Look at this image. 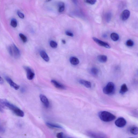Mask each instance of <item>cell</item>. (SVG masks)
<instances>
[{"instance_id":"cell-18","label":"cell","mask_w":138,"mask_h":138,"mask_svg":"<svg viewBox=\"0 0 138 138\" xmlns=\"http://www.w3.org/2000/svg\"><path fill=\"white\" fill-rule=\"evenodd\" d=\"M46 124L48 127L51 128H56L61 129L62 128V126L59 125L47 122L46 123Z\"/></svg>"},{"instance_id":"cell-10","label":"cell","mask_w":138,"mask_h":138,"mask_svg":"<svg viewBox=\"0 0 138 138\" xmlns=\"http://www.w3.org/2000/svg\"><path fill=\"white\" fill-rule=\"evenodd\" d=\"M40 98L44 106L47 108H48L49 106V103L47 98L45 96L41 95Z\"/></svg>"},{"instance_id":"cell-2","label":"cell","mask_w":138,"mask_h":138,"mask_svg":"<svg viewBox=\"0 0 138 138\" xmlns=\"http://www.w3.org/2000/svg\"><path fill=\"white\" fill-rule=\"evenodd\" d=\"M98 116L101 120L105 122H109L113 121L116 117L108 112L103 111L100 112Z\"/></svg>"},{"instance_id":"cell-1","label":"cell","mask_w":138,"mask_h":138,"mask_svg":"<svg viewBox=\"0 0 138 138\" xmlns=\"http://www.w3.org/2000/svg\"><path fill=\"white\" fill-rule=\"evenodd\" d=\"M0 105L3 107H6L12 110L16 115L18 117H23L24 115V112L19 108L12 104L7 99L0 98Z\"/></svg>"},{"instance_id":"cell-28","label":"cell","mask_w":138,"mask_h":138,"mask_svg":"<svg viewBox=\"0 0 138 138\" xmlns=\"http://www.w3.org/2000/svg\"><path fill=\"white\" fill-rule=\"evenodd\" d=\"M8 50L10 56H13V52L12 46H9L8 47Z\"/></svg>"},{"instance_id":"cell-36","label":"cell","mask_w":138,"mask_h":138,"mask_svg":"<svg viewBox=\"0 0 138 138\" xmlns=\"http://www.w3.org/2000/svg\"><path fill=\"white\" fill-rule=\"evenodd\" d=\"M130 138H134V137H130Z\"/></svg>"},{"instance_id":"cell-8","label":"cell","mask_w":138,"mask_h":138,"mask_svg":"<svg viewBox=\"0 0 138 138\" xmlns=\"http://www.w3.org/2000/svg\"><path fill=\"white\" fill-rule=\"evenodd\" d=\"M93 39L97 44L101 46L104 47L108 49L111 48L110 45L107 42L101 41L96 37L93 38Z\"/></svg>"},{"instance_id":"cell-13","label":"cell","mask_w":138,"mask_h":138,"mask_svg":"<svg viewBox=\"0 0 138 138\" xmlns=\"http://www.w3.org/2000/svg\"><path fill=\"white\" fill-rule=\"evenodd\" d=\"M79 83L87 88H90L91 87V82L84 80H80L79 81Z\"/></svg>"},{"instance_id":"cell-9","label":"cell","mask_w":138,"mask_h":138,"mask_svg":"<svg viewBox=\"0 0 138 138\" xmlns=\"http://www.w3.org/2000/svg\"><path fill=\"white\" fill-rule=\"evenodd\" d=\"M130 15V12L129 10H125L123 12L121 15V19L123 21H125L129 17Z\"/></svg>"},{"instance_id":"cell-20","label":"cell","mask_w":138,"mask_h":138,"mask_svg":"<svg viewBox=\"0 0 138 138\" xmlns=\"http://www.w3.org/2000/svg\"><path fill=\"white\" fill-rule=\"evenodd\" d=\"M130 131L132 134L134 135H136L138 133V128L136 126H133L130 129Z\"/></svg>"},{"instance_id":"cell-11","label":"cell","mask_w":138,"mask_h":138,"mask_svg":"<svg viewBox=\"0 0 138 138\" xmlns=\"http://www.w3.org/2000/svg\"><path fill=\"white\" fill-rule=\"evenodd\" d=\"M12 46L13 50V55H14L15 58H19L21 56L20 52L19 50L14 44H13Z\"/></svg>"},{"instance_id":"cell-6","label":"cell","mask_w":138,"mask_h":138,"mask_svg":"<svg viewBox=\"0 0 138 138\" xmlns=\"http://www.w3.org/2000/svg\"><path fill=\"white\" fill-rule=\"evenodd\" d=\"M24 68L26 71L27 79L29 80L33 79L35 76V74L32 69L27 67H24Z\"/></svg>"},{"instance_id":"cell-27","label":"cell","mask_w":138,"mask_h":138,"mask_svg":"<svg viewBox=\"0 0 138 138\" xmlns=\"http://www.w3.org/2000/svg\"><path fill=\"white\" fill-rule=\"evenodd\" d=\"M84 1L87 3L91 5H94L96 3L97 1H95V0H92V1H91V0H86V1Z\"/></svg>"},{"instance_id":"cell-21","label":"cell","mask_w":138,"mask_h":138,"mask_svg":"<svg viewBox=\"0 0 138 138\" xmlns=\"http://www.w3.org/2000/svg\"><path fill=\"white\" fill-rule=\"evenodd\" d=\"M111 38L113 40L116 41L119 39V37L117 34L113 33L111 35Z\"/></svg>"},{"instance_id":"cell-22","label":"cell","mask_w":138,"mask_h":138,"mask_svg":"<svg viewBox=\"0 0 138 138\" xmlns=\"http://www.w3.org/2000/svg\"><path fill=\"white\" fill-rule=\"evenodd\" d=\"M90 71L91 74L94 76L97 75L99 72L98 69L95 68H92L91 69Z\"/></svg>"},{"instance_id":"cell-4","label":"cell","mask_w":138,"mask_h":138,"mask_svg":"<svg viewBox=\"0 0 138 138\" xmlns=\"http://www.w3.org/2000/svg\"><path fill=\"white\" fill-rule=\"evenodd\" d=\"M87 134L91 138H108L104 134L93 131H88Z\"/></svg>"},{"instance_id":"cell-32","label":"cell","mask_w":138,"mask_h":138,"mask_svg":"<svg viewBox=\"0 0 138 138\" xmlns=\"http://www.w3.org/2000/svg\"><path fill=\"white\" fill-rule=\"evenodd\" d=\"M5 131L4 128L3 126H0V133H3Z\"/></svg>"},{"instance_id":"cell-23","label":"cell","mask_w":138,"mask_h":138,"mask_svg":"<svg viewBox=\"0 0 138 138\" xmlns=\"http://www.w3.org/2000/svg\"><path fill=\"white\" fill-rule=\"evenodd\" d=\"M51 46L53 48H56L58 46V44L56 42L54 41H51L50 42Z\"/></svg>"},{"instance_id":"cell-17","label":"cell","mask_w":138,"mask_h":138,"mask_svg":"<svg viewBox=\"0 0 138 138\" xmlns=\"http://www.w3.org/2000/svg\"><path fill=\"white\" fill-rule=\"evenodd\" d=\"M128 91L127 87L125 84H123L121 86L119 93L122 95L124 94Z\"/></svg>"},{"instance_id":"cell-14","label":"cell","mask_w":138,"mask_h":138,"mask_svg":"<svg viewBox=\"0 0 138 138\" xmlns=\"http://www.w3.org/2000/svg\"><path fill=\"white\" fill-rule=\"evenodd\" d=\"M40 54L41 57L45 61L48 62L49 60V58L47 54L44 51H42L40 52Z\"/></svg>"},{"instance_id":"cell-15","label":"cell","mask_w":138,"mask_h":138,"mask_svg":"<svg viewBox=\"0 0 138 138\" xmlns=\"http://www.w3.org/2000/svg\"><path fill=\"white\" fill-rule=\"evenodd\" d=\"M98 60L100 62L104 63L106 62L107 60V58L105 55H101L97 57Z\"/></svg>"},{"instance_id":"cell-26","label":"cell","mask_w":138,"mask_h":138,"mask_svg":"<svg viewBox=\"0 0 138 138\" xmlns=\"http://www.w3.org/2000/svg\"><path fill=\"white\" fill-rule=\"evenodd\" d=\"M126 44L127 46L132 47L134 45V42L132 40H129L126 41Z\"/></svg>"},{"instance_id":"cell-34","label":"cell","mask_w":138,"mask_h":138,"mask_svg":"<svg viewBox=\"0 0 138 138\" xmlns=\"http://www.w3.org/2000/svg\"><path fill=\"white\" fill-rule=\"evenodd\" d=\"M3 107L2 106L0 105V112H3Z\"/></svg>"},{"instance_id":"cell-33","label":"cell","mask_w":138,"mask_h":138,"mask_svg":"<svg viewBox=\"0 0 138 138\" xmlns=\"http://www.w3.org/2000/svg\"><path fill=\"white\" fill-rule=\"evenodd\" d=\"M4 81L3 78L0 76V84L2 85L4 84Z\"/></svg>"},{"instance_id":"cell-7","label":"cell","mask_w":138,"mask_h":138,"mask_svg":"<svg viewBox=\"0 0 138 138\" xmlns=\"http://www.w3.org/2000/svg\"><path fill=\"white\" fill-rule=\"evenodd\" d=\"M5 78L8 83L11 87L16 90L19 89L20 86L15 83L10 77L6 76Z\"/></svg>"},{"instance_id":"cell-24","label":"cell","mask_w":138,"mask_h":138,"mask_svg":"<svg viewBox=\"0 0 138 138\" xmlns=\"http://www.w3.org/2000/svg\"><path fill=\"white\" fill-rule=\"evenodd\" d=\"M11 25L13 27H16L17 25V21L16 19L13 18L12 19L11 21Z\"/></svg>"},{"instance_id":"cell-16","label":"cell","mask_w":138,"mask_h":138,"mask_svg":"<svg viewBox=\"0 0 138 138\" xmlns=\"http://www.w3.org/2000/svg\"><path fill=\"white\" fill-rule=\"evenodd\" d=\"M70 63L72 65H76L79 63V60L77 58L72 57L70 58Z\"/></svg>"},{"instance_id":"cell-3","label":"cell","mask_w":138,"mask_h":138,"mask_svg":"<svg viewBox=\"0 0 138 138\" xmlns=\"http://www.w3.org/2000/svg\"><path fill=\"white\" fill-rule=\"evenodd\" d=\"M103 91L105 94L112 95L115 93V88L114 84L112 82H109L103 88Z\"/></svg>"},{"instance_id":"cell-37","label":"cell","mask_w":138,"mask_h":138,"mask_svg":"<svg viewBox=\"0 0 138 138\" xmlns=\"http://www.w3.org/2000/svg\"></svg>"},{"instance_id":"cell-25","label":"cell","mask_w":138,"mask_h":138,"mask_svg":"<svg viewBox=\"0 0 138 138\" xmlns=\"http://www.w3.org/2000/svg\"><path fill=\"white\" fill-rule=\"evenodd\" d=\"M20 37L24 43H26L27 41L26 37L23 34L20 33L19 34Z\"/></svg>"},{"instance_id":"cell-12","label":"cell","mask_w":138,"mask_h":138,"mask_svg":"<svg viewBox=\"0 0 138 138\" xmlns=\"http://www.w3.org/2000/svg\"><path fill=\"white\" fill-rule=\"evenodd\" d=\"M51 82L52 85L56 88L61 90L65 89L66 88L65 86L60 83L57 81L52 80L51 81Z\"/></svg>"},{"instance_id":"cell-19","label":"cell","mask_w":138,"mask_h":138,"mask_svg":"<svg viewBox=\"0 0 138 138\" xmlns=\"http://www.w3.org/2000/svg\"><path fill=\"white\" fill-rule=\"evenodd\" d=\"M59 12L60 13L63 12L65 10V4L62 2H61L58 4Z\"/></svg>"},{"instance_id":"cell-31","label":"cell","mask_w":138,"mask_h":138,"mask_svg":"<svg viewBox=\"0 0 138 138\" xmlns=\"http://www.w3.org/2000/svg\"><path fill=\"white\" fill-rule=\"evenodd\" d=\"M66 34L68 36H71V37H73L74 36V35L73 33H72L71 32H70L69 31H66Z\"/></svg>"},{"instance_id":"cell-30","label":"cell","mask_w":138,"mask_h":138,"mask_svg":"<svg viewBox=\"0 0 138 138\" xmlns=\"http://www.w3.org/2000/svg\"><path fill=\"white\" fill-rule=\"evenodd\" d=\"M17 14L18 16L22 19H23L24 18V15L20 11H18L17 12Z\"/></svg>"},{"instance_id":"cell-35","label":"cell","mask_w":138,"mask_h":138,"mask_svg":"<svg viewBox=\"0 0 138 138\" xmlns=\"http://www.w3.org/2000/svg\"><path fill=\"white\" fill-rule=\"evenodd\" d=\"M62 42L64 44H65L66 43V41L64 40H62Z\"/></svg>"},{"instance_id":"cell-29","label":"cell","mask_w":138,"mask_h":138,"mask_svg":"<svg viewBox=\"0 0 138 138\" xmlns=\"http://www.w3.org/2000/svg\"><path fill=\"white\" fill-rule=\"evenodd\" d=\"M57 138H64V134L62 132L58 133L57 135Z\"/></svg>"},{"instance_id":"cell-5","label":"cell","mask_w":138,"mask_h":138,"mask_svg":"<svg viewBox=\"0 0 138 138\" xmlns=\"http://www.w3.org/2000/svg\"><path fill=\"white\" fill-rule=\"evenodd\" d=\"M115 125L119 128L124 127L126 124V121L123 117H120L117 119L115 122Z\"/></svg>"}]
</instances>
